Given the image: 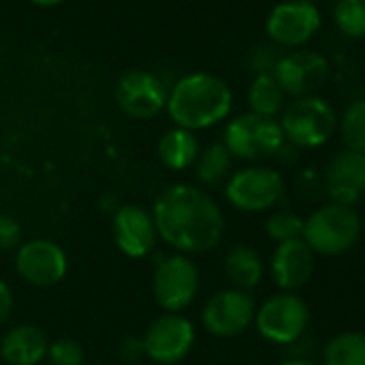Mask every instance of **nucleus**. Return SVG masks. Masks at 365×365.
<instances>
[{"label": "nucleus", "mask_w": 365, "mask_h": 365, "mask_svg": "<svg viewBox=\"0 0 365 365\" xmlns=\"http://www.w3.org/2000/svg\"><path fill=\"white\" fill-rule=\"evenodd\" d=\"M284 97H286L284 91L279 88V84L271 73H258L250 86L247 101L254 114L275 118L284 108Z\"/></svg>", "instance_id": "nucleus-22"}, {"label": "nucleus", "mask_w": 365, "mask_h": 365, "mask_svg": "<svg viewBox=\"0 0 365 365\" xmlns=\"http://www.w3.org/2000/svg\"><path fill=\"white\" fill-rule=\"evenodd\" d=\"M157 153L165 168L187 170L196 163V159L200 155V144H198V138L194 135V131L174 127L161 135Z\"/></svg>", "instance_id": "nucleus-19"}, {"label": "nucleus", "mask_w": 365, "mask_h": 365, "mask_svg": "<svg viewBox=\"0 0 365 365\" xmlns=\"http://www.w3.org/2000/svg\"><path fill=\"white\" fill-rule=\"evenodd\" d=\"M67 254L50 239H33L20 245L16 254V271L33 286L48 288L58 284L67 275Z\"/></svg>", "instance_id": "nucleus-13"}, {"label": "nucleus", "mask_w": 365, "mask_h": 365, "mask_svg": "<svg viewBox=\"0 0 365 365\" xmlns=\"http://www.w3.org/2000/svg\"><path fill=\"white\" fill-rule=\"evenodd\" d=\"M271 76L284 91V95L292 97H312L318 93L327 80H329V63L324 56L312 50L292 52L288 56H282Z\"/></svg>", "instance_id": "nucleus-11"}, {"label": "nucleus", "mask_w": 365, "mask_h": 365, "mask_svg": "<svg viewBox=\"0 0 365 365\" xmlns=\"http://www.w3.org/2000/svg\"><path fill=\"white\" fill-rule=\"evenodd\" d=\"M50 339L37 324H18L0 339V356L7 365H37L48 354Z\"/></svg>", "instance_id": "nucleus-18"}, {"label": "nucleus", "mask_w": 365, "mask_h": 365, "mask_svg": "<svg viewBox=\"0 0 365 365\" xmlns=\"http://www.w3.org/2000/svg\"><path fill=\"white\" fill-rule=\"evenodd\" d=\"M232 168V155L224 146V142L209 144L196 159V174L207 185H217L222 182Z\"/></svg>", "instance_id": "nucleus-23"}, {"label": "nucleus", "mask_w": 365, "mask_h": 365, "mask_svg": "<svg viewBox=\"0 0 365 365\" xmlns=\"http://www.w3.org/2000/svg\"><path fill=\"white\" fill-rule=\"evenodd\" d=\"M14 312V292L11 288L0 279V327H3Z\"/></svg>", "instance_id": "nucleus-30"}, {"label": "nucleus", "mask_w": 365, "mask_h": 365, "mask_svg": "<svg viewBox=\"0 0 365 365\" xmlns=\"http://www.w3.org/2000/svg\"><path fill=\"white\" fill-rule=\"evenodd\" d=\"M157 237L185 254H207L222 243L224 213L220 205L200 187L176 182L170 185L153 205Z\"/></svg>", "instance_id": "nucleus-1"}, {"label": "nucleus", "mask_w": 365, "mask_h": 365, "mask_svg": "<svg viewBox=\"0 0 365 365\" xmlns=\"http://www.w3.org/2000/svg\"><path fill=\"white\" fill-rule=\"evenodd\" d=\"M324 365H365V333L346 331L331 337L322 350Z\"/></svg>", "instance_id": "nucleus-21"}, {"label": "nucleus", "mask_w": 365, "mask_h": 365, "mask_svg": "<svg viewBox=\"0 0 365 365\" xmlns=\"http://www.w3.org/2000/svg\"><path fill=\"white\" fill-rule=\"evenodd\" d=\"M320 29V14L309 0L279 3L267 20L269 37L279 46H301Z\"/></svg>", "instance_id": "nucleus-14"}, {"label": "nucleus", "mask_w": 365, "mask_h": 365, "mask_svg": "<svg viewBox=\"0 0 365 365\" xmlns=\"http://www.w3.org/2000/svg\"><path fill=\"white\" fill-rule=\"evenodd\" d=\"M200 273L192 258L174 254L163 258L153 273V297L165 314H180L196 299Z\"/></svg>", "instance_id": "nucleus-6"}, {"label": "nucleus", "mask_w": 365, "mask_h": 365, "mask_svg": "<svg viewBox=\"0 0 365 365\" xmlns=\"http://www.w3.org/2000/svg\"><path fill=\"white\" fill-rule=\"evenodd\" d=\"M279 127L290 146L316 148L331 140L337 129V116L324 99L316 95L299 97L284 110Z\"/></svg>", "instance_id": "nucleus-4"}, {"label": "nucleus", "mask_w": 365, "mask_h": 365, "mask_svg": "<svg viewBox=\"0 0 365 365\" xmlns=\"http://www.w3.org/2000/svg\"><path fill=\"white\" fill-rule=\"evenodd\" d=\"M22 241V226L9 215H0V250H14Z\"/></svg>", "instance_id": "nucleus-28"}, {"label": "nucleus", "mask_w": 365, "mask_h": 365, "mask_svg": "<svg viewBox=\"0 0 365 365\" xmlns=\"http://www.w3.org/2000/svg\"><path fill=\"white\" fill-rule=\"evenodd\" d=\"M303 222L299 215L290 213V211H282L275 213L267 220V235L275 241V243H286V241H294V239H303Z\"/></svg>", "instance_id": "nucleus-26"}, {"label": "nucleus", "mask_w": 365, "mask_h": 365, "mask_svg": "<svg viewBox=\"0 0 365 365\" xmlns=\"http://www.w3.org/2000/svg\"><path fill=\"white\" fill-rule=\"evenodd\" d=\"M116 247L129 258H144L157 245V228L150 211L138 205H120L112 217Z\"/></svg>", "instance_id": "nucleus-15"}, {"label": "nucleus", "mask_w": 365, "mask_h": 365, "mask_svg": "<svg viewBox=\"0 0 365 365\" xmlns=\"http://www.w3.org/2000/svg\"><path fill=\"white\" fill-rule=\"evenodd\" d=\"M52 365H84V348L80 341L63 337L56 341H50L48 354Z\"/></svg>", "instance_id": "nucleus-27"}, {"label": "nucleus", "mask_w": 365, "mask_h": 365, "mask_svg": "<svg viewBox=\"0 0 365 365\" xmlns=\"http://www.w3.org/2000/svg\"><path fill=\"white\" fill-rule=\"evenodd\" d=\"M114 99L127 116L148 120L165 108L168 91L155 73L133 69L118 78Z\"/></svg>", "instance_id": "nucleus-12"}, {"label": "nucleus", "mask_w": 365, "mask_h": 365, "mask_svg": "<svg viewBox=\"0 0 365 365\" xmlns=\"http://www.w3.org/2000/svg\"><path fill=\"white\" fill-rule=\"evenodd\" d=\"M33 3H37V5H56V3H61V0H33Z\"/></svg>", "instance_id": "nucleus-32"}, {"label": "nucleus", "mask_w": 365, "mask_h": 365, "mask_svg": "<svg viewBox=\"0 0 365 365\" xmlns=\"http://www.w3.org/2000/svg\"><path fill=\"white\" fill-rule=\"evenodd\" d=\"M282 365H314V363H309L305 359H290V361H284Z\"/></svg>", "instance_id": "nucleus-31"}, {"label": "nucleus", "mask_w": 365, "mask_h": 365, "mask_svg": "<svg viewBox=\"0 0 365 365\" xmlns=\"http://www.w3.org/2000/svg\"><path fill=\"white\" fill-rule=\"evenodd\" d=\"M258 333L273 344H294L309 324V307L294 292H279L269 297L256 309Z\"/></svg>", "instance_id": "nucleus-8"}, {"label": "nucleus", "mask_w": 365, "mask_h": 365, "mask_svg": "<svg viewBox=\"0 0 365 365\" xmlns=\"http://www.w3.org/2000/svg\"><path fill=\"white\" fill-rule=\"evenodd\" d=\"M196 341V329L182 314H161L148 324L142 337L144 354L157 365H176L185 359Z\"/></svg>", "instance_id": "nucleus-9"}, {"label": "nucleus", "mask_w": 365, "mask_h": 365, "mask_svg": "<svg viewBox=\"0 0 365 365\" xmlns=\"http://www.w3.org/2000/svg\"><path fill=\"white\" fill-rule=\"evenodd\" d=\"M314 273V252L303 239L277 243L271 256V275L282 292H294L309 282Z\"/></svg>", "instance_id": "nucleus-17"}, {"label": "nucleus", "mask_w": 365, "mask_h": 365, "mask_svg": "<svg viewBox=\"0 0 365 365\" xmlns=\"http://www.w3.org/2000/svg\"><path fill=\"white\" fill-rule=\"evenodd\" d=\"M202 327L215 337H237L256 318V303L250 292L226 288L215 292L202 309Z\"/></svg>", "instance_id": "nucleus-10"}, {"label": "nucleus", "mask_w": 365, "mask_h": 365, "mask_svg": "<svg viewBox=\"0 0 365 365\" xmlns=\"http://www.w3.org/2000/svg\"><path fill=\"white\" fill-rule=\"evenodd\" d=\"M333 20L337 29L348 37H365V0H339Z\"/></svg>", "instance_id": "nucleus-25"}, {"label": "nucleus", "mask_w": 365, "mask_h": 365, "mask_svg": "<svg viewBox=\"0 0 365 365\" xmlns=\"http://www.w3.org/2000/svg\"><path fill=\"white\" fill-rule=\"evenodd\" d=\"M327 190L335 205L352 207L365 196V155L339 150L327 165Z\"/></svg>", "instance_id": "nucleus-16"}, {"label": "nucleus", "mask_w": 365, "mask_h": 365, "mask_svg": "<svg viewBox=\"0 0 365 365\" xmlns=\"http://www.w3.org/2000/svg\"><path fill=\"white\" fill-rule=\"evenodd\" d=\"M286 144L282 127L275 118L258 116L254 112L241 114L226 125L224 146L232 159L262 161L271 159Z\"/></svg>", "instance_id": "nucleus-5"}, {"label": "nucleus", "mask_w": 365, "mask_h": 365, "mask_svg": "<svg viewBox=\"0 0 365 365\" xmlns=\"http://www.w3.org/2000/svg\"><path fill=\"white\" fill-rule=\"evenodd\" d=\"M224 269L228 279L239 290H252L260 284L264 267L260 254L250 245H235L224 260Z\"/></svg>", "instance_id": "nucleus-20"}, {"label": "nucleus", "mask_w": 365, "mask_h": 365, "mask_svg": "<svg viewBox=\"0 0 365 365\" xmlns=\"http://www.w3.org/2000/svg\"><path fill=\"white\" fill-rule=\"evenodd\" d=\"M165 110L180 129H207L222 123L230 114L232 91L217 76L192 73L172 86Z\"/></svg>", "instance_id": "nucleus-2"}, {"label": "nucleus", "mask_w": 365, "mask_h": 365, "mask_svg": "<svg viewBox=\"0 0 365 365\" xmlns=\"http://www.w3.org/2000/svg\"><path fill=\"white\" fill-rule=\"evenodd\" d=\"M284 196V178L275 168L252 165L235 172L226 182L228 202L243 213L273 209Z\"/></svg>", "instance_id": "nucleus-7"}, {"label": "nucleus", "mask_w": 365, "mask_h": 365, "mask_svg": "<svg viewBox=\"0 0 365 365\" xmlns=\"http://www.w3.org/2000/svg\"><path fill=\"white\" fill-rule=\"evenodd\" d=\"M361 235V217L352 207L329 202L303 222V241L314 254L337 256L348 252Z\"/></svg>", "instance_id": "nucleus-3"}, {"label": "nucleus", "mask_w": 365, "mask_h": 365, "mask_svg": "<svg viewBox=\"0 0 365 365\" xmlns=\"http://www.w3.org/2000/svg\"><path fill=\"white\" fill-rule=\"evenodd\" d=\"M118 354L125 359V361H135L144 354V348H142V339L140 337H125L118 346Z\"/></svg>", "instance_id": "nucleus-29"}, {"label": "nucleus", "mask_w": 365, "mask_h": 365, "mask_svg": "<svg viewBox=\"0 0 365 365\" xmlns=\"http://www.w3.org/2000/svg\"><path fill=\"white\" fill-rule=\"evenodd\" d=\"M339 135L348 150L365 155V99L350 103L339 120Z\"/></svg>", "instance_id": "nucleus-24"}]
</instances>
